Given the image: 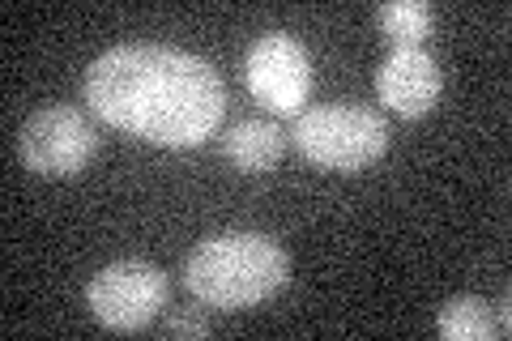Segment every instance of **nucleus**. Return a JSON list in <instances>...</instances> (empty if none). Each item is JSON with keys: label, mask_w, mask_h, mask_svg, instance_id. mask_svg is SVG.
I'll list each match as a JSON object with an SVG mask.
<instances>
[{"label": "nucleus", "mask_w": 512, "mask_h": 341, "mask_svg": "<svg viewBox=\"0 0 512 341\" xmlns=\"http://www.w3.org/2000/svg\"><path fill=\"white\" fill-rule=\"evenodd\" d=\"M86 307L94 320L116 333H137L154 324L167 307V273L150 261H116L99 269L86 286Z\"/></svg>", "instance_id": "nucleus-5"}, {"label": "nucleus", "mask_w": 512, "mask_h": 341, "mask_svg": "<svg viewBox=\"0 0 512 341\" xmlns=\"http://www.w3.org/2000/svg\"><path fill=\"white\" fill-rule=\"evenodd\" d=\"M82 94L103 124L163 150H192L210 141L227 111L218 69L180 47L128 43L111 47L86 69Z\"/></svg>", "instance_id": "nucleus-1"}, {"label": "nucleus", "mask_w": 512, "mask_h": 341, "mask_svg": "<svg viewBox=\"0 0 512 341\" xmlns=\"http://www.w3.org/2000/svg\"><path fill=\"white\" fill-rule=\"evenodd\" d=\"M99 154V133L77 107H43L18 133V158L39 180H73Z\"/></svg>", "instance_id": "nucleus-4"}, {"label": "nucleus", "mask_w": 512, "mask_h": 341, "mask_svg": "<svg viewBox=\"0 0 512 341\" xmlns=\"http://www.w3.org/2000/svg\"><path fill=\"white\" fill-rule=\"evenodd\" d=\"M291 282V256L261 231H222L184 256V286L218 312H244Z\"/></svg>", "instance_id": "nucleus-2"}, {"label": "nucleus", "mask_w": 512, "mask_h": 341, "mask_svg": "<svg viewBox=\"0 0 512 341\" xmlns=\"http://www.w3.org/2000/svg\"><path fill=\"white\" fill-rule=\"evenodd\" d=\"M163 329L171 333V337H205L210 333V320H201V316H188V312H180V316H167V324Z\"/></svg>", "instance_id": "nucleus-11"}, {"label": "nucleus", "mask_w": 512, "mask_h": 341, "mask_svg": "<svg viewBox=\"0 0 512 341\" xmlns=\"http://www.w3.org/2000/svg\"><path fill=\"white\" fill-rule=\"evenodd\" d=\"M286 154V133L278 124L265 120H239L235 128L222 133V158L244 175H265L274 171Z\"/></svg>", "instance_id": "nucleus-8"}, {"label": "nucleus", "mask_w": 512, "mask_h": 341, "mask_svg": "<svg viewBox=\"0 0 512 341\" xmlns=\"http://www.w3.org/2000/svg\"><path fill=\"white\" fill-rule=\"evenodd\" d=\"M376 94L402 120L431 116L440 103V64L427 56V47H393L376 73Z\"/></svg>", "instance_id": "nucleus-7"}, {"label": "nucleus", "mask_w": 512, "mask_h": 341, "mask_svg": "<svg viewBox=\"0 0 512 341\" xmlns=\"http://www.w3.org/2000/svg\"><path fill=\"white\" fill-rule=\"evenodd\" d=\"M291 145L325 171H363L389 150V124L367 107H312L299 111Z\"/></svg>", "instance_id": "nucleus-3"}, {"label": "nucleus", "mask_w": 512, "mask_h": 341, "mask_svg": "<svg viewBox=\"0 0 512 341\" xmlns=\"http://www.w3.org/2000/svg\"><path fill=\"white\" fill-rule=\"evenodd\" d=\"M436 329L444 341H487L495 337V316H491V303L478 299V295H457L440 307L436 316Z\"/></svg>", "instance_id": "nucleus-10"}, {"label": "nucleus", "mask_w": 512, "mask_h": 341, "mask_svg": "<svg viewBox=\"0 0 512 341\" xmlns=\"http://www.w3.org/2000/svg\"><path fill=\"white\" fill-rule=\"evenodd\" d=\"M508 307H512L508 295H500V303H495V312H491L495 316V337H508V329H512V312H508Z\"/></svg>", "instance_id": "nucleus-12"}, {"label": "nucleus", "mask_w": 512, "mask_h": 341, "mask_svg": "<svg viewBox=\"0 0 512 341\" xmlns=\"http://www.w3.org/2000/svg\"><path fill=\"white\" fill-rule=\"evenodd\" d=\"M380 35L393 47H423L436 30V9L423 5V0H389V5L376 9Z\"/></svg>", "instance_id": "nucleus-9"}, {"label": "nucleus", "mask_w": 512, "mask_h": 341, "mask_svg": "<svg viewBox=\"0 0 512 341\" xmlns=\"http://www.w3.org/2000/svg\"><path fill=\"white\" fill-rule=\"evenodd\" d=\"M248 90L256 94V103H265L274 116H299L312 90V64L308 52L282 30H269L248 47L244 60Z\"/></svg>", "instance_id": "nucleus-6"}]
</instances>
